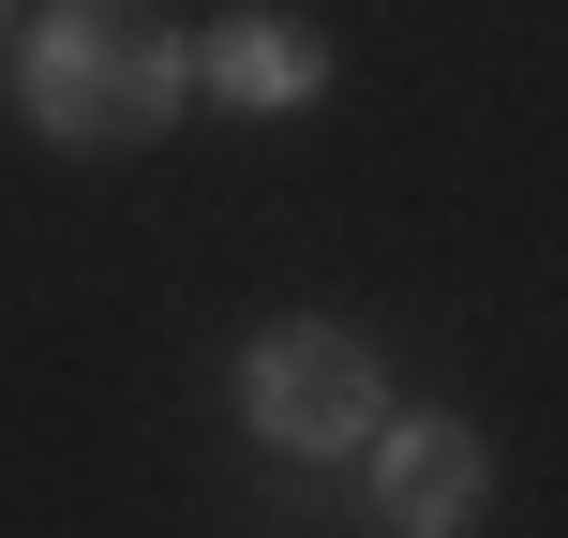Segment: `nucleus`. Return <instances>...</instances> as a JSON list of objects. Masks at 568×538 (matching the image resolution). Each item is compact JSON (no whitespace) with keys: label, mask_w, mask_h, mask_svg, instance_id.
I'll return each mask as SVG.
<instances>
[{"label":"nucleus","mask_w":568,"mask_h":538,"mask_svg":"<svg viewBox=\"0 0 568 538\" xmlns=\"http://www.w3.org/2000/svg\"><path fill=\"white\" fill-rule=\"evenodd\" d=\"M180 90H195V60H180V30L150 16V0H45V30H30V120H45L60 150L165 135Z\"/></svg>","instance_id":"nucleus-1"},{"label":"nucleus","mask_w":568,"mask_h":538,"mask_svg":"<svg viewBox=\"0 0 568 538\" xmlns=\"http://www.w3.org/2000/svg\"><path fill=\"white\" fill-rule=\"evenodd\" d=\"M240 419L270 434V449L329 464V449H374V419H389V389H374V344L359 329H270L255 374H240Z\"/></svg>","instance_id":"nucleus-2"},{"label":"nucleus","mask_w":568,"mask_h":538,"mask_svg":"<svg viewBox=\"0 0 568 538\" xmlns=\"http://www.w3.org/2000/svg\"><path fill=\"white\" fill-rule=\"evenodd\" d=\"M374 434H389V419H374ZM374 494H389V538H464L479 494H494V464H479L464 419H404L389 449H374Z\"/></svg>","instance_id":"nucleus-3"},{"label":"nucleus","mask_w":568,"mask_h":538,"mask_svg":"<svg viewBox=\"0 0 568 538\" xmlns=\"http://www.w3.org/2000/svg\"><path fill=\"white\" fill-rule=\"evenodd\" d=\"M180 60H195L225 105H314V90H329V45H314L300 16H225L210 45H180Z\"/></svg>","instance_id":"nucleus-4"}]
</instances>
